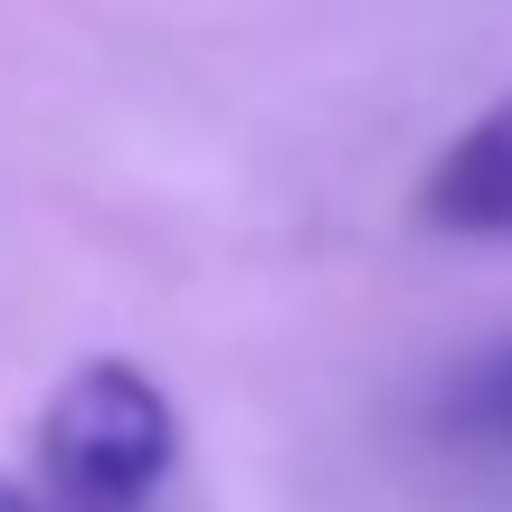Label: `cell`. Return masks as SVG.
<instances>
[{"mask_svg":"<svg viewBox=\"0 0 512 512\" xmlns=\"http://www.w3.org/2000/svg\"><path fill=\"white\" fill-rule=\"evenodd\" d=\"M465 408H475V418H484V427H512V351H503V361H494V370H484V380H475V389H465Z\"/></svg>","mask_w":512,"mask_h":512,"instance_id":"cell-3","label":"cell"},{"mask_svg":"<svg viewBox=\"0 0 512 512\" xmlns=\"http://www.w3.org/2000/svg\"><path fill=\"white\" fill-rule=\"evenodd\" d=\"M181 465V408L143 361H76L38 408V512H152Z\"/></svg>","mask_w":512,"mask_h":512,"instance_id":"cell-1","label":"cell"},{"mask_svg":"<svg viewBox=\"0 0 512 512\" xmlns=\"http://www.w3.org/2000/svg\"><path fill=\"white\" fill-rule=\"evenodd\" d=\"M418 219L446 228V238H512V86L427 162Z\"/></svg>","mask_w":512,"mask_h":512,"instance_id":"cell-2","label":"cell"},{"mask_svg":"<svg viewBox=\"0 0 512 512\" xmlns=\"http://www.w3.org/2000/svg\"><path fill=\"white\" fill-rule=\"evenodd\" d=\"M0 512H38V503H29V494H19V484H10V475H0Z\"/></svg>","mask_w":512,"mask_h":512,"instance_id":"cell-4","label":"cell"}]
</instances>
